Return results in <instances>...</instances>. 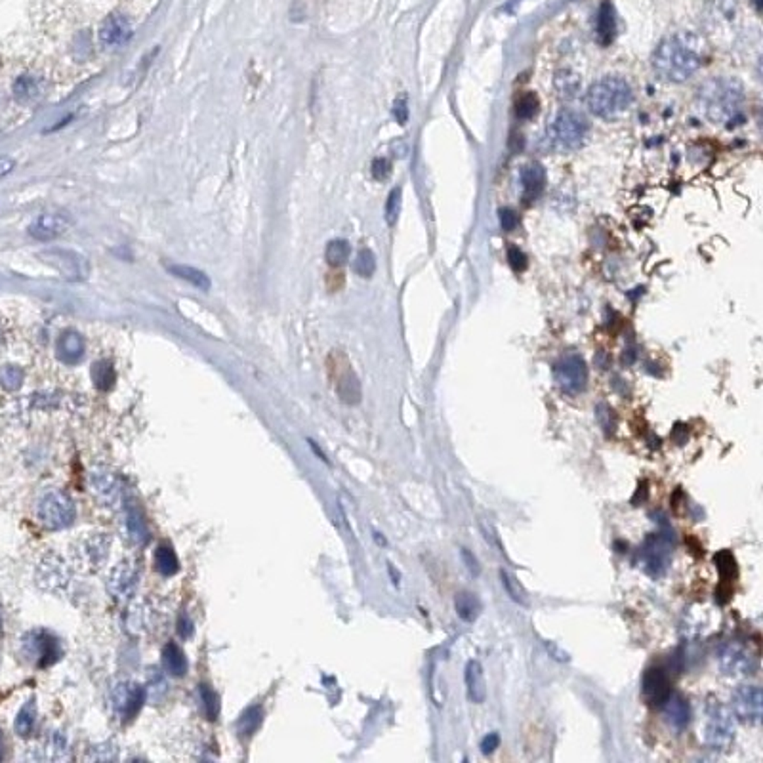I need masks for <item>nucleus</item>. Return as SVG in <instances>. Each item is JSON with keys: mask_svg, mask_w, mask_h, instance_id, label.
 <instances>
[{"mask_svg": "<svg viewBox=\"0 0 763 763\" xmlns=\"http://www.w3.org/2000/svg\"><path fill=\"white\" fill-rule=\"evenodd\" d=\"M702 61V42L691 32H680L664 39L653 56L654 73L668 83H685L700 69Z\"/></svg>", "mask_w": 763, "mask_h": 763, "instance_id": "f257e3e1", "label": "nucleus"}, {"mask_svg": "<svg viewBox=\"0 0 763 763\" xmlns=\"http://www.w3.org/2000/svg\"><path fill=\"white\" fill-rule=\"evenodd\" d=\"M744 90L738 80L733 78H714L702 88L706 115L710 121L721 124H733V119L740 116Z\"/></svg>", "mask_w": 763, "mask_h": 763, "instance_id": "f03ea898", "label": "nucleus"}, {"mask_svg": "<svg viewBox=\"0 0 763 763\" xmlns=\"http://www.w3.org/2000/svg\"><path fill=\"white\" fill-rule=\"evenodd\" d=\"M634 92L624 78L605 77L597 80L588 92V105L594 115L601 119H618L632 107Z\"/></svg>", "mask_w": 763, "mask_h": 763, "instance_id": "7ed1b4c3", "label": "nucleus"}, {"mask_svg": "<svg viewBox=\"0 0 763 763\" xmlns=\"http://www.w3.org/2000/svg\"><path fill=\"white\" fill-rule=\"evenodd\" d=\"M37 517H39L40 525L46 529L59 531V529L71 525V521L75 517V504L64 491L52 488L40 496Z\"/></svg>", "mask_w": 763, "mask_h": 763, "instance_id": "20e7f679", "label": "nucleus"}, {"mask_svg": "<svg viewBox=\"0 0 763 763\" xmlns=\"http://www.w3.org/2000/svg\"><path fill=\"white\" fill-rule=\"evenodd\" d=\"M588 132H590V124L577 111H559L558 119L553 122V138L559 148L563 149L580 148L588 138Z\"/></svg>", "mask_w": 763, "mask_h": 763, "instance_id": "39448f33", "label": "nucleus"}, {"mask_svg": "<svg viewBox=\"0 0 763 763\" xmlns=\"http://www.w3.org/2000/svg\"><path fill=\"white\" fill-rule=\"evenodd\" d=\"M553 376H555V382L561 392L567 395H578L586 390V384H588V366L582 357L569 355L555 365Z\"/></svg>", "mask_w": 763, "mask_h": 763, "instance_id": "423d86ee", "label": "nucleus"}, {"mask_svg": "<svg viewBox=\"0 0 763 763\" xmlns=\"http://www.w3.org/2000/svg\"><path fill=\"white\" fill-rule=\"evenodd\" d=\"M762 702V689L756 685H744L733 695V710L744 723H759Z\"/></svg>", "mask_w": 763, "mask_h": 763, "instance_id": "0eeeda50", "label": "nucleus"}, {"mask_svg": "<svg viewBox=\"0 0 763 763\" xmlns=\"http://www.w3.org/2000/svg\"><path fill=\"white\" fill-rule=\"evenodd\" d=\"M642 695L651 708H662L666 704L668 697L672 695V683L666 672L661 668H649L643 673Z\"/></svg>", "mask_w": 763, "mask_h": 763, "instance_id": "6e6552de", "label": "nucleus"}, {"mask_svg": "<svg viewBox=\"0 0 763 763\" xmlns=\"http://www.w3.org/2000/svg\"><path fill=\"white\" fill-rule=\"evenodd\" d=\"M86 355V340L77 330H64L56 340V357L65 365H75Z\"/></svg>", "mask_w": 763, "mask_h": 763, "instance_id": "1a4fd4ad", "label": "nucleus"}, {"mask_svg": "<svg viewBox=\"0 0 763 763\" xmlns=\"http://www.w3.org/2000/svg\"><path fill=\"white\" fill-rule=\"evenodd\" d=\"M132 35V25L122 13H111L100 27V42L105 48H115L124 44Z\"/></svg>", "mask_w": 763, "mask_h": 763, "instance_id": "9d476101", "label": "nucleus"}, {"mask_svg": "<svg viewBox=\"0 0 763 763\" xmlns=\"http://www.w3.org/2000/svg\"><path fill=\"white\" fill-rule=\"evenodd\" d=\"M706 740L714 750L723 748L731 740V718L721 706H716L710 712L708 727H706Z\"/></svg>", "mask_w": 763, "mask_h": 763, "instance_id": "9b49d317", "label": "nucleus"}, {"mask_svg": "<svg viewBox=\"0 0 763 763\" xmlns=\"http://www.w3.org/2000/svg\"><path fill=\"white\" fill-rule=\"evenodd\" d=\"M67 227H69V222L61 214H44L32 222L29 227V235L39 241H50V239L64 235Z\"/></svg>", "mask_w": 763, "mask_h": 763, "instance_id": "f8f14e48", "label": "nucleus"}, {"mask_svg": "<svg viewBox=\"0 0 763 763\" xmlns=\"http://www.w3.org/2000/svg\"><path fill=\"white\" fill-rule=\"evenodd\" d=\"M464 681H466V693H468L469 702L483 704L485 699H487V683H485V672H483L481 662L469 661L466 664Z\"/></svg>", "mask_w": 763, "mask_h": 763, "instance_id": "ddd939ff", "label": "nucleus"}, {"mask_svg": "<svg viewBox=\"0 0 763 763\" xmlns=\"http://www.w3.org/2000/svg\"><path fill=\"white\" fill-rule=\"evenodd\" d=\"M141 702H143V689H141V687L134 685V683H132V685L116 687L115 708L122 718H132V716L140 710Z\"/></svg>", "mask_w": 763, "mask_h": 763, "instance_id": "4468645a", "label": "nucleus"}, {"mask_svg": "<svg viewBox=\"0 0 763 763\" xmlns=\"http://www.w3.org/2000/svg\"><path fill=\"white\" fill-rule=\"evenodd\" d=\"M136 580H138V571L136 567H132L130 563H122L119 569L113 571L109 578V590L115 597H124L132 596V591L136 588Z\"/></svg>", "mask_w": 763, "mask_h": 763, "instance_id": "2eb2a0df", "label": "nucleus"}, {"mask_svg": "<svg viewBox=\"0 0 763 763\" xmlns=\"http://www.w3.org/2000/svg\"><path fill=\"white\" fill-rule=\"evenodd\" d=\"M92 491L97 494V498L103 500L107 506L119 502V496H121V488H119V483H116V477L109 471H94L90 477Z\"/></svg>", "mask_w": 763, "mask_h": 763, "instance_id": "dca6fc26", "label": "nucleus"}, {"mask_svg": "<svg viewBox=\"0 0 763 763\" xmlns=\"http://www.w3.org/2000/svg\"><path fill=\"white\" fill-rule=\"evenodd\" d=\"M662 710L666 714L668 723L672 725L673 729H685L691 721V708L681 695H670L666 704L662 706Z\"/></svg>", "mask_w": 763, "mask_h": 763, "instance_id": "f3484780", "label": "nucleus"}, {"mask_svg": "<svg viewBox=\"0 0 763 763\" xmlns=\"http://www.w3.org/2000/svg\"><path fill=\"white\" fill-rule=\"evenodd\" d=\"M83 558H80V563L84 567H100V565L105 561L107 558V550H109V540L105 536H92V539L84 540L83 544Z\"/></svg>", "mask_w": 763, "mask_h": 763, "instance_id": "a211bd4d", "label": "nucleus"}, {"mask_svg": "<svg viewBox=\"0 0 763 763\" xmlns=\"http://www.w3.org/2000/svg\"><path fill=\"white\" fill-rule=\"evenodd\" d=\"M521 186H523V191H525L527 199H534L539 197L542 189L546 186V170L536 162H532L529 167L523 168L521 172Z\"/></svg>", "mask_w": 763, "mask_h": 763, "instance_id": "6ab92c4d", "label": "nucleus"}, {"mask_svg": "<svg viewBox=\"0 0 763 763\" xmlns=\"http://www.w3.org/2000/svg\"><path fill=\"white\" fill-rule=\"evenodd\" d=\"M92 382L97 385V390L102 392H109L115 387L116 382V371L111 361H96L90 368Z\"/></svg>", "mask_w": 763, "mask_h": 763, "instance_id": "aec40b11", "label": "nucleus"}, {"mask_svg": "<svg viewBox=\"0 0 763 763\" xmlns=\"http://www.w3.org/2000/svg\"><path fill=\"white\" fill-rule=\"evenodd\" d=\"M456 615L460 616L466 623H474L475 618L481 613V601L479 597L471 591H460L455 599Z\"/></svg>", "mask_w": 763, "mask_h": 763, "instance_id": "412c9836", "label": "nucleus"}, {"mask_svg": "<svg viewBox=\"0 0 763 763\" xmlns=\"http://www.w3.org/2000/svg\"><path fill=\"white\" fill-rule=\"evenodd\" d=\"M615 10L609 2H603L599 16H597V37L601 40V44H611L615 39Z\"/></svg>", "mask_w": 763, "mask_h": 763, "instance_id": "4be33fe9", "label": "nucleus"}, {"mask_svg": "<svg viewBox=\"0 0 763 763\" xmlns=\"http://www.w3.org/2000/svg\"><path fill=\"white\" fill-rule=\"evenodd\" d=\"M40 94V80L35 75H21L13 83V96L18 102H32Z\"/></svg>", "mask_w": 763, "mask_h": 763, "instance_id": "5701e85b", "label": "nucleus"}, {"mask_svg": "<svg viewBox=\"0 0 763 763\" xmlns=\"http://www.w3.org/2000/svg\"><path fill=\"white\" fill-rule=\"evenodd\" d=\"M162 662H164V668L172 675H184L187 670L186 656L181 653V649L176 645V643H168L164 651H162Z\"/></svg>", "mask_w": 763, "mask_h": 763, "instance_id": "b1692460", "label": "nucleus"}, {"mask_svg": "<svg viewBox=\"0 0 763 763\" xmlns=\"http://www.w3.org/2000/svg\"><path fill=\"white\" fill-rule=\"evenodd\" d=\"M168 271H170L172 275L184 279V281L191 282L193 287H197V289H210V279L200 270H195V268H189V265H168Z\"/></svg>", "mask_w": 763, "mask_h": 763, "instance_id": "393cba45", "label": "nucleus"}, {"mask_svg": "<svg viewBox=\"0 0 763 763\" xmlns=\"http://www.w3.org/2000/svg\"><path fill=\"white\" fill-rule=\"evenodd\" d=\"M349 254H352V246L344 239H336L332 243L327 244V262L328 265L332 268H342L344 263L349 260Z\"/></svg>", "mask_w": 763, "mask_h": 763, "instance_id": "a878e982", "label": "nucleus"}, {"mask_svg": "<svg viewBox=\"0 0 763 763\" xmlns=\"http://www.w3.org/2000/svg\"><path fill=\"white\" fill-rule=\"evenodd\" d=\"M578 88H580V78L572 71L563 69L555 75V90L559 92L561 97L577 96Z\"/></svg>", "mask_w": 763, "mask_h": 763, "instance_id": "bb28decb", "label": "nucleus"}, {"mask_svg": "<svg viewBox=\"0 0 763 763\" xmlns=\"http://www.w3.org/2000/svg\"><path fill=\"white\" fill-rule=\"evenodd\" d=\"M155 563H157V569H159L162 575H167V577H172L174 572H178V569H180L176 553H174L168 546H161V548L157 550Z\"/></svg>", "mask_w": 763, "mask_h": 763, "instance_id": "cd10ccee", "label": "nucleus"}, {"mask_svg": "<svg viewBox=\"0 0 763 763\" xmlns=\"http://www.w3.org/2000/svg\"><path fill=\"white\" fill-rule=\"evenodd\" d=\"M536 113H539V97L534 96L532 92H527L515 103V115L521 121H529Z\"/></svg>", "mask_w": 763, "mask_h": 763, "instance_id": "c85d7f7f", "label": "nucleus"}, {"mask_svg": "<svg viewBox=\"0 0 763 763\" xmlns=\"http://www.w3.org/2000/svg\"><path fill=\"white\" fill-rule=\"evenodd\" d=\"M353 270L361 277H372V273L376 270V258H374V254H372L368 248H363V251L357 254V258H355Z\"/></svg>", "mask_w": 763, "mask_h": 763, "instance_id": "c756f323", "label": "nucleus"}, {"mask_svg": "<svg viewBox=\"0 0 763 763\" xmlns=\"http://www.w3.org/2000/svg\"><path fill=\"white\" fill-rule=\"evenodd\" d=\"M714 561H716V567H718L719 575H721L725 580H727V578H733L735 575H737V561H735L731 552L723 550V552L716 553Z\"/></svg>", "mask_w": 763, "mask_h": 763, "instance_id": "7c9ffc66", "label": "nucleus"}, {"mask_svg": "<svg viewBox=\"0 0 763 763\" xmlns=\"http://www.w3.org/2000/svg\"><path fill=\"white\" fill-rule=\"evenodd\" d=\"M500 580H502V586H504V590L507 591V596H510L512 601L519 603V605H527L525 590H523L519 584L515 582V580H513L506 571H500Z\"/></svg>", "mask_w": 763, "mask_h": 763, "instance_id": "2f4dec72", "label": "nucleus"}, {"mask_svg": "<svg viewBox=\"0 0 763 763\" xmlns=\"http://www.w3.org/2000/svg\"><path fill=\"white\" fill-rule=\"evenodd\" d=\"M401 200H403V195H401V189L395 187L390 197H387V203H385V222L390 225H393L397 222L399 212H401Z\"/></svg>", "mask_w": 763, "mask_h": 763, "instance_id": "473e14b6", "label": "nucleus"}, {"mask_svg": "<svg viewBox=\"0 0 763 763\" xmlns=\"http://www.w3.org/2000/svg\"><path fill=\"white\" fill-rule=\"evenodd\" d=\"M32 725H35V704H27L23 710H21V714L18 716V721H16V731H18V735H21V737H25V735H29L32 729Z\"/></svg>", "mask_w": 763, "mask_h": 763, "instance_id": "72a5a7b5", "label": "nucleus"}, {"mask_svg": "<svg viewBox=\"0 0 763 763\" xmlns=\"http://www.w3.org/2000/svg\"><path fill=\"white\" fill-rule=\"evenodd\" d=\"M498 218H500V225L504 232H512V229H515L517 224H519V214L513 210V208H510V206L500 208V212H498Z\"/></svg>", "mask_w": 763, "mask_h": 763, "instance_id": "f704fd0d", "label": "nucleus"}, {"mask_svg": "<svg viewBox=\"0 0 763 763\" xmlns=\"http://www.w3.org/2000/svg\"><path fill=\"white\" fill-rule=\"evenodd\" d=\"M507 262H510L513 271H525L527 263H529L523 251H519L517 246H510V248H507Z\"/></svg>", "mask_w": 763, "mask_h": 763, "instance_id": "c9c22d12", "label": "nucleus"}, {"mask_svg": "<svg viewBox=\"0 0 763 763\" xmlns=\"http://www.w3.org/2000/svg\"><path fill=\"white\" fill-rule=\"evenodd\" d=\"M371 172L374 180H378V181L387 180V178H390V174H392V164L385 161V159H376V161L372 162Z\"/></svg>", "mask_w": 763, "mask_h": 763, "instance_id": "e433bc0d", "label": "nucleus"}, {"mask_svg": "<svg viewBox=\"0 0 763 763\" xmlns=\"http://www.w3.org/2000/svg\"><path fill=\"white\" fill-rule=\"evenodd\" d=\"M460 555H462V561L466 563V567H468V571L471 572L474 577H479V575H481V565H479V561H477L474 553L469 552L468 548H462Z\"/></svg>", "mask_w": 763, "mask_h": 763, "instance_id": "4c0bfd02", "label": "nucleus"}, {"mask_svg": "<svg viewBox=\"0 0 763 763\" xmlns=\"http://www.w3.org/2000/svg\"><path fill=\"white\" fill-rule=\"evenodd\" d=\"M479 748H481L485 756L493 754L496 748H500V735H498V733H488L487 737L481 740V744H479Z\"/></svg>", "mask_w": 763, "mask_h": 763, "instance_id": "58836bf2", "label": "nucleus"}, {"mask_svg": "<svg viewBox=\"0 0 763 763\" xmlns=\"http://www.w3.org/2000/svg\"><path fill=\"white\" fill-rule=\"evenodd\" d=\"M393 115H395V121L401 122V124H404V122H407V119H409V107H407V102H404L403 97L395 102V107H393Z\"/></svg>", "mask_w": 763, "mask_h": 763, "instance_id": "ea45409f", "label": "nucleus"}, {"mask_svg": "<svg viewBox=\"0 0 763 763\" xmlns=\"http://www.w3.org/2000/svg\"><path fill=\"white\" fill-rule=\"evenodd\" d=\"M12 168H13L12 159H2V161H0V178H4L8 172H12Z\"/></svg>", "mask_w": 763, "mask_h": 763, "instance_id": "a19ab883", "label": "nucleus"}, {"mask_svg": "<svg viewBox=\"0 0 763 763\" xmlns=\"http://www.w3.org/2000/svg\"><path fill=\"white\" fill-rule=\"evenodd\" d=\"M756 8L757 10H762V0H756Z\"/></svg>", "mask_w": 763, "mask_h": 763, "instance_id": "79ce46f5", "label": "nucleus"}]
</instances>
